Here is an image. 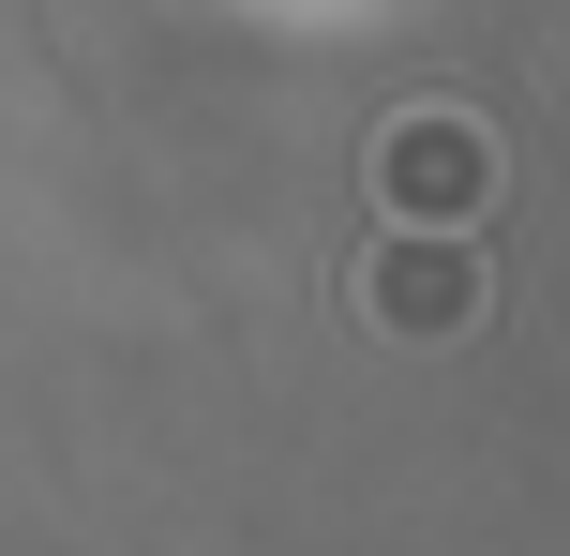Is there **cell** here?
<instances>
[{
    "label": "cell",
    "instance_id": "1",
    "mask_svg": "<svg viewBox=\"0 0 570 556\" xmlns=\"http://www.w3.org/2000/svg\"><path fill=\"white\" fill-rule=\"evenodd\" d=\"M391 316L405 331H451L465 316V271H391Z\"/></svg>",
    "mask_w": 570,
    "mask_h": 556
}]
</instances>
